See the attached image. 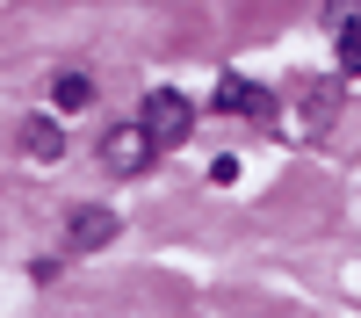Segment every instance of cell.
<instances>
[{"label":"cell","instance_id":"3957f363","mask_svg":"<svg viewBox=\"0 0 361 318\" xmlns=\"http://www.w3.org/2000/svg\"><path fill=\"white\" fill-rule=\"evenodd\" d=\"M109 239H116V210H73V246L80 253H94Z\"/></svg>","mask_w":361,"mask_h":318},{"label":"cell","instance_id":"6da1fadb","mask_svg":"<svg viewBox=\"0 0 361 318\" xmlns=\"http://www.w3.org/2000/svg\"><path fill=\"white\" fill-rule=\"evenodd\" d=\"M152 152H159V137L145 130V116H137V123H116V130L102 137L109 173H145V166H152Z\"/></svg>","mask_w":361,"mask_h":318},{"label":"cell","instance_id":"5b68a950","mask_svg":"<svg viewBox=\"0 0 361 318\" xmlns=\"http://www.w3.org/2000/svg\"><path fill=\"white\" fill-rule=\"evenodd\" d=\"M22 145H29L37 159H58V152H66V137H58L51 116H29V123H22Z\"/></svg>","mask_w":361,"mask_h":318},{"label":"cell","instance_id":"7a4b0ae2","mask_svg":"<svg viewBox=\"0 0 361 318\" xmlns=\"http://www.w3.org/2000/svg\"><path fill=\"white\" fill-rule=\"evenodd\" d=\"M188 123H195V109H188V102H180V94H173V87H159V94H152V102H145V130H152L159 145H180V137H188Z\"/></svg>","mask_w":361,"mask_h":318},{"label":"cell","instance_id":"277c9868","mask_svg":"<svg viewBox=\"0 0 361 318\" xmlns=\"http://www.w3.org/2000/svg\"><path fill=\"white\" fill-rule=\"evenodd\" d=\"M217 109H231V116H267V94L246 87V80H224V87H217Z\"/></svg>","mask_w":361,"mask_h":318},{"label":"cell","instance_id":"52a82bcc","mask_svg":"<svg viewBox=\"0 0 361 318\" xmlns=\"http://www.w3.org/2000/svg\"><path fill=\"white\" fill-rule=\"evenodd\" d=\"M340 58H347V73H361V37H354V29L340 37Z\"/></svg>","mask_w":361,"mask_h":318},{"label":"cell","instance_id":"8992f818","mask_svg":"<svg viewBox=\"0 0 361 318\" xmlns=\"http://www.w3.org/2000/svg\"><path fill=\"white\" fill-rule=\"evenodd\" d=\"M51 94H58V109H87V102H94V80H87V73H58Z\"/></svg>","mask_w":361,"mask_h":318}]
</instances>
